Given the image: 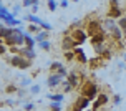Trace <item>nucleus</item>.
<instances>
[{
	"label": "nucleus",
	"instance_id": "19",
	"mask_svg": "<svg viewBox=\"0 0 126 111\" xmlns=\"http://www.w3.org/2000/svg\"><path fill=\"white\" fill-rule=\"evenodd\" d=\"M47 98L51 99V101H58V103H62L63 98H65V95H63V93H53V95L48 93V95H47Z\"/></svg>",
	"mask_w": 126,
	"mask_h": 111
},
{
	"label": "nucleus",
	"instance_id": "11",
	"mask_svg": "<svg viewBox=\"0 0 126 111\" xmlns=\"http://www.w3.org/2000/svg\"><path fill=\"white\" fill-rule=\"evenodd\" d=\"M106 17H111V18H114V20H120L121 17H123V8H121V7H110Z\"/></svg>",
	"mask_w": 126,
	"mask_h": 111
},
{
	"label": "nucleus",
	"instance_id": "7",
	"mask_svg": "<svg viewBox=\"0 0 126 111\" xmlns=\"http://www.w3.org/2000/svg\"><path fill=\"white\" fill-rule=\"evenodd\" d=\"M106 37H108V32H106V30H103V32H100V33L93 35V37H90V43L93 45V47L105 45V42H106Z\"/></svg>",
	"mask_w": 126,
	"mask_h": 111
},
{
	"label": "nucleus",
	"instance_id": "3",
	"mask_svg": "<svg viewBox=\"0 0 126 111\" xmlns=\"http://www.w3.org/2000/svg\"><path fill=\"white\" fill-rule=\"evenodd\" d=\"M65 35H70V37L73 38V42L76 43V47H81L86 40H88V33H86V30L85 28H75V30H70L66 32Z\"/></svg>",
	"mask_w": 126,
	"mask_h": 111
},
{
	"label": "nucleus",
	"instance_id": "23",
	"mask_svg": "<svg viewBox=\"0 0 126 111\" xmlns=\"http://www.w3.org/2000/svg\"><path fill=\"white\" fill-rule=\"evenodd\" d=\"M71 91H73V86L68 83V80H65L62 83V93H63V95H66V93H71Z\"/></svg>",
	"mask_w": 126,
	"mask_h": 111
},
{
	"label": "nucleus",
	"instance_id": "44",
	"mask_svg": "<svg viewBox=\"0 0 126 111\" xmlns=\"http://www.w3.org/2000/svg\"><path fill=\"white\" fill-rule=\"evenodd\" d=\"M13 2H18V0H13Z\"/></svg>",
	"mask_w": 126,
	"mask_h": 111
},
{
	"label": "nucleus",
	"instance_id": "24",
	"mask_svg": "<svg viewBox=\"0 0 126 111\" xmlns=\"http://www.w3.org/2000/svg\"><path fill=\"white\" fill-rule=\"evenodd\" d=\"M10 13H12V12H8V8H7V7L3 5V3L0 5V20H3L5 17H8Z\"/></svg>",
	"mask_w": 126,
	"mask_h": 111
},
{
	"label": "nucleus",
	"instance_id": "6",
	"mask_svg": "<svg viewBox=\"0 0 126 111\" xmlns=\"http://www.w3.org/2000/svg\"><path fill=\"white\" fill-rule=\"evenodd\" d=\"M60 47H62L63 51H73L76 48V43L73 42V38L70 37V35H63L62 42H60Z\"/></svg>",
	"mask_w": 126,
	"mask_h": 111
},
{
	"label": "nucleus",
	"instance_id": "31",
	"mask_svg": "<svg viewBox=\"0 0 126 111\" xmlns=\"http://www.w3.org/2000/svg\"><path fill=\"white\" fill-rule=\"evenodd\" d=\"M22 8H23V5H22V3H17V5L13 7V10H12V13H13V15H15V17H17V15H18V13L22 12Z\"/></svg>",
	"mask_w": 126,
	"mask_h": 111
},
{
	"label": "nucleus",
	"instance_id": "41",
	"mask_svg": "<svg viewBox=\"0 0 126 111\" xmlns=\"http://www.w3.org/2000/svg\"><path fill=\"white\" fill-rule=\"evenodd\" d=\"M123 60H125V63H126V51L123 53Z\"/></svg>",
	"mask_w": 126,
	"mask_h": 111
},
{
	"label": "nucleus",
	"instance_id": "20",
	"mask_svg": "<svg viewBox=\"0 0 126 111\" xmlns=\"http://www.w3.org/2000/svg\"><path fill=\"white\" fill-rule=\"evenodd\" d=\"M103 62H105V60H103V56H96V58H93V60H90V66L94 70V68L101 66V65H103Z\"/></svg>",
	"mask_w": 126,
	"mask_h": 111
},
{
	"label": "nucleus",
	"instance_id": "35",
	"mask_svg": "<svg viewBox=\"0 0 126 111\" xmlns=\"http://www.w3.org/2000/svg\"><path fill=\"white\" fill-rule=\"evenodd\" d=\"M27 93H28V91H27L25 88H18V93H17V95H18L20 98H22V101H23V98L27 96ZM28 95H30V93H28Z\"/></svg>",
	"mask_w": 126,
	"mask_h": 111
},
{
	"label": "nucleus",
	"instance_id": "16",
	"mask_svg": "<svg viewBox=\"0 0 126 111\" xmlns=\"http://www.w3.org/2000/svg\"><path fill=\"white\" fill-rule=\"evenodd\" d=\"M25 47L27 48H35L37 47V40H35V37H32L28 32H25Z\"/></svg>",
	"mask_w": 126,
	"mask_h": 111
},
{
	"label": "nucleus",
	"instance_id": "33",
	"mask_svg": "<svg viewBox=\"0 0 126 111\" xmlns=\"http://www.w3.org/2000/svg\"><path fill=\"white\" fill-rule=\"evenodd\" d=\"M7 93H18V86H15V85H8V86L5 88Z\"/></svg>",
	"mask_w": 126,
	"mask_h": 111
},
{
	"label": "nucleus",
	"instance_id": "8",
	"mask_svg": "<svg viewBox=\"0 0 126 111\" xmlns=\"http://www.w3.org/2000/svg\"><path fill=\"white\" fill-rule=\"evenodd\" d=\"M63 78L60 76V75H48V78H47V86L48 88H60L62 86V83H63Z\"/></svg>",
	"mask_w": 126,
	"mask_h": 111
},
{
	"label": "nucleus",
	"instance_id": "28",
	"mask_svg": "<svg viewBox=\"0 0 126 111\" xmlns=\"http://www.w3.org/2000/svg\"><path fill=\"white\" fill-rule=\"evenodd\" d=\"M50 110L51 111H60V110H62V103H58V101H51V103H50Z\"/></svg>",
	"mask_w": 126,
	"mask_h": 111
},
{
	"label": "nucleus",
	"instance_id": "40",
	"mask_svg": "<svg viewBox=\"0 0 126 111\" xmlns=\"http://www.w3.org/2000/svg\"><path fill=\"white\" fill-rule=\"evenodd\" d=\"M32 2H33V5H38L40 3V0H32Z\"/></svg>",
	"mask_w": 126,
	"mask_h": 111
},
{
	"label": "nucleus",
	"instance_id": "46",
	"mask_svg": "<svg viewBox=\"0 0 126 111\" xmlns=\"http://www.w3.org/2000/svg\"><path fill=\"white\" fill-rule=\"evenodd\" d=\"M86 111H91V110H86Z\"/></svg>",
	"mask_w": 126,
	"mask_h": 111
},
{
	"label": "nucleus",
	"instance_id": "27",
	"mask_svg": "<svg viewBox=\"0 0 126 111\" xmlns=\"http://www.w3.org/2000/svg\"><path fill=\"white\" fill-rule=\"evenodd\" d=\"M63 56H65V60L73 62V60H75V50H73V51H63Z\"/></svg>",
	"mask_w": 126,
	"mask_h": 111
},
{
	"label": "nucleus",
	"instance_id": "29",
	"mask_svg": "<svg viewBox=\"0 0 126 111\" xmlns=\"http://www.w3.org/2000/svg\"><path fill=\"white\" fill-rule=\"evenodd\" d=\"M118 27H120L121 30H126V15H123V17L118 20Z\"/></svg>",
	"mask_w": 126,
	"mask_h": 111
},
{
	"label": "nucleus",
	"instance_id": "39",
	"mask_svg": "<svg viewBox=\"0 0 126 111\" xmlns=\"http://www.w3.org/2000/svg\"><path fill=\"white\" fill-rule=\"evenodd\" d=\"M30 10H32V13L35 15V13L38 12V5H33V7H32V8H30Z\"/></svg>",
	"mask_w": 126,
	"mask_h": 111
},
{
	"label": "nucleus",
	"instance_id": "15",
	"mask_svg": "<svg viewBox=\"0 0 126 111\" xmlns=\"http://www.w3.org/2000/svg\"><path fill=\"white\" fill-rule=\"evenodd\" d=\"M63 68V63L58 62V60H55V62L48 63V71H50V75H57L60 70Z\"/></svg>",
	"mask_w": 126,
	"mask_h": 111
},
{
	"label": "nucleus",
	"instance_id": "37",
	"mask_svg": "<svg viewBox=\"0 0 126 111\" xmlns=\"http://www.w3.org/2000/svg\"><path fill=\"white\" fill-rule=\"evenodd\" d=\"M68 5H70L68 0H60V7H62V8H68Z\"/></svg>",
	"mask_w": 126,
	"mask_h": 111
},
{
	"label": "nucleus",
	"instance_id": "26",
	"mask_svg": "<svg viewBox=\"0 0 126 111\" xmlns=\"http://www.w3.org/2000/svg\"><path fill=\"white\" fill-rule=\"evenodd\" d=\"M38 47H40L42 50H45V51H50V50H51L50 40H45V42H42V43H38Z\"/></svg>",
	"mask_w": 126,
	"mask_h": 111
},
{
	"label": "nucleus",
	"instance_id": "22",
	"mask_svg": "<svg viewBox=\"0 0 126 111\" xmlns=\"http://www.w3.org/2000/svg\"><path fill=\"white\" fill-rule=\"evenodd\" d=\"M27 32H28V33H35V35H37V33H40V32H42V27H40V25H35V23H30L28 27H27Z\"/></svg>",
	"mask_w": 126,
	"mask_h": 111
},
{
	"label": "nucleus",
	"instance_id": "42",
	"mask_svg": "<svg viewBox=\"0 0 126 111\" xmlns=\"http://www.w3.org/2000/svg\"><path fill=\"white\" fill-rule=\"evenodd\" d=\"M123 35H125V38H126V30H123Z\"/></svg>",
	"mask_w": 126,
	"mask_h": 111
},
{
	"label": "nucleus",
	"instance_id": "10",
	"mask_svg": "<svg viewBox=\"0 0 126 111\" xmlns=\"http://www.w3.org/2000/svg\"><path fill=\"white\" fill-rule=\"evenodd\" d=\"M13 35H15V28H12V27H5L3 23L0 25V40H5V38L13 37Z\"/></svg>",
	"mask_w": 126,
	"mask_h": 111
},
{
	"label": "nucleus",
	"instance_id": "12",
	"mask_svg": "<svg viewBox=\"0 0 126 111\" xmlns=\"http://www.w3.org/2000/svg\"><path fill=\"white\" fill-rule=\"evenodd\" d=\"M108 35H110V38H111L113 42H116V43H118V42H121V40L125 38V35H123V30H121L120 27H116V28H113V30L110 32Z\"/></svg>",
	"mask_w": 126,
	"mask_h": 111
},
{
	"label": "nucleus",
	"instance_id": "13",
	"mask_svg": "<svg viewBox=\"0 0 126 111\" xmlns=\"http://www.w3.org/2000/svg\"><path fill=\"white\" fill-rule=\"evenodd\" d=\"M18 55H22L23 58H27V60H35L37 58V53H35V50H32V48H27V47H22L20 48V53Z\"/></svg>",
	"mask_w": 126,
	"mask_h": 111
},
{
	"label": "nucleus",
	"instance_id": "9",
	"mask_svg": "<svg viewBox=\"0 0 126 111\" xmlns=\"http://www.w3.org/2000/svg\"><path fill=\"white\" fill-rule=\"evenodd\" d=\"M75 60L80 65H86V63H90L88 56H86V53H85V50L81 48V47H76L75 48Z\"/></svg>",
	"mask_w": 126,
	"mask_h": 111
},
{
	"label": "nucleus",
	"instance_id": "43",
	"mask_svg": "<svg viewBox=\"0 0 126 111\" xmlns=\"http://www.w3.org/2000/svg\"><path fill=\"white\" fill-rule=\"evenodd\" d=\"M71 2H80V0H71Z\"/></svg>",
	"mask_w": 126,
	"mask_h": 111
},
{
	"label": "nucleus",
	"instance_id": "18",
	"mask_svg": "<svg viewBox=\"0 0 126 111\" xmlns=\"http://www.w3.org/2000/svg\"><path fill=\"white\" fill-rule=\"evenodd\" d=\"M48 37H50V33H48L47 30H42L40 33H37V35H35L37 45H38V43H42V42H45V40H48Z\"/></svg>",
	"mask_w": 126,
	"mask_h": 111
},
{
	"label": "nucleus",
	"instance_id": "2",
	"mask_svg": "<svg viewBox=\"0 0 126 111\" xmlns=\"http://www.w3.org/2000/svg\"><path fill=\"white\" fill-rule=\"evenodd\" d=\"M83 22H85V30L88 33V37H93V35H96V33H100V32L105 30V28H103V22H101L100 18H96L94 15L86 17Z\"/></svg>",
	"mask_w": 126,
	"mask_h": 111
},
{
	"label": "nucleus",
	"instance_id": "34",
	"mask_svg": "<svg viewBox=\"0 0 126 111\" xmlns=\"http://www.w3.org/2000/svg\"><path fill=\"white\" fill-rule=\"evenodd\" d=\"M22 103H23V110H25V111H32L33 108H35V105H33V103H27L25 99H23Z\"/></svg>",
	"mask_w": 126,
	"mask_h": 111
},
{
	"label": "nucleus",
	"instance_id": "38",
	"mask_svg": "<svg viewBox=\"0 0 126 111\" xmlns=\"http://www.w3.org/2000/svg\"><path fill=\"white\" fill-rule=\"evenodd\" d=\"M110 7H121L120 0H110Z\"/></svg>",
	"mask_w": 126,
	"mask_h": 111
},
{
	"label": "nucleus",
	"instance_id": "32",
	"mask_svg": "<svg viewBox=\"0 0 126 111\" xmlns=\"http://www.w3.org/2000/svg\"><path fill=\"white\" fill-rule=\"evenodd\" d=\"M40 27H42V30H47V32H51V30H53V27H51V23H48V22H45V20H43V23L40 25Z\"/></svg>",
	"mask_w": 126,
	"mask_h": 111
},
{
	"label": "nucleus",
	"instance_id": "30",
	"mask_svg": "<svg viewBox=\"0 0 126 111\" xmlns=\"http://www.w3.org/2000/svg\"><path fill=\"white\" fill-rule=\"evenodd\" d=\"M25 86H28V88L32 86V80L30 78H23V80L20 81V88H25Z\"/></svg>",
	"mask_w": 126,
	"mask_h": 111
},
{
	"label": "nucleus",
	"instance_id": "36",
	"mask_svg": "<svg viewBox=\"0 0 126 111\" xmlns=\"http://www.w3.org/2000/svg\"><path fill=\"white\" fill-rule=\"evenodd\" d=\"M121 101H123V98L120 95H113V105H121Z\"/></svg>",
	"mask_w": 126,
	"mask_h": 111
},
{
	"label": "nucleus",
	"instance_id": "14",
	"mask_svg": "<svg viewBox=\"0 0 126 111\" xmlns=\"http://www.w3.org/2000/svg\"><path fill=\"white\" fill-rule=\"evenodd\" d=\"M116 27H118V20L111 18V17H106V18L103 20V28H105L108 33L113 30V28H116Z\"/></svg>",
	"mask_w": 126,
	"mask_h": 111
},
{
	"label": "nucleus",
	"instance_id": "17",
	"mask_svg": "<svg viewBox=\"0 0 126 111\" xmlns=\"http://www.w3.org/2000/svg\"><path fill=\"white\" fill-rule=\"evenodd\" d=\"M23 20L30 22V23H35V25H42L43 23V20L40 18V17H37V15H33V13H27L25 17H23Z\"/></svg>",
	"mask_w": 126,
	"mask_h": 111
},
{
	"label": "nucleus",
	"instance_id": "21",
	"mask_svg": "<svg viewBox=\"0 0 126 111\" xmlns=\"http://www.w3.org/2000/svg\"><path fill=\"white\" fill-rule=\"evenodd\" d=\"M58 7H60V2H57V0H47V8L50 12H55Z\"/></svg>",
	"mask_w": 126,
	"mask_h": 111
},
{
	"label": "nucleus",
	"instance_id": "25",
	"mask_svg": "<svg viewBox=\"0 0 126 111\" xmlns=\"http://www.w3.org/2000/svg\"><path fill=\"white\" fill-rule=\"evenodd\" d=\"M40 91H42V88H40V85H32V86L28 88V93H30L32 96H35V95H38Z\"/></svg>",
	"mask_w": 126,
	"mask_h": 111
},
{
	"label": "nucleus",
	"instance_id": "1",
	"mask_svg": "<svg viewBox=\"0 0 126 111\" xmlns=\"http://www.w3.org/2000/svg\"><path fill=\"white\" fill-rule=\"evenodd\" d=\"M80 93H81V96H86V98H90L91 101H94L96 96L100 95V93H98V85H96L93 80L86 78V76L83 78V83H81V86H80Z\"/></svg>",
	"mask_w": 126,
	"mask_h": 111
},
{
	"label": "nucleus",
	"instance_id": "5",
	"mask_svg": "<svg viewBox=\"0 0 126 111\" xmlns=\"http://www.w3.org/2000/svg\"><path fill=\"white\" fill-rule=\"evenodd\" d=\"M110 101H111V99H110V95H108V93H100V95L96 96V99L93 101V110L98 111V110H101V108H105Z\"/></svg>",
	"mask_w": 126,
	"mask_h": 111
},
{
	"label": "nucleus",
	"instance_id": "45",
	"mask_svg": "<svg viewBox=\"0 0 126 111\" xmlns=\"http://www.w3.org/2000/svg\"><path fill=\"white\" fill-rule=\"evenodd\" d=\"M111 111H116V110H111Z\"/></svg>",
	"mask_w": 126,
	"mask_h": 111
},
{
	"label": "nucleus",
	"instance_id": "4",
	"mask_svg": "<svg viewBox=\"0 0 126 111\" xmlns=\"http://www.w3.org/2000/svg\"><path fill=\"white\" fill-rule=\"evenodd\" d=\"M10 65L15 66V68H18V70H28V68L32 66V62L27 60V58H23L22 55H13L12 60H10Z\"/></svg>",
	"mask_w": 126,
	"mask_h": 111
}]
</instances>
